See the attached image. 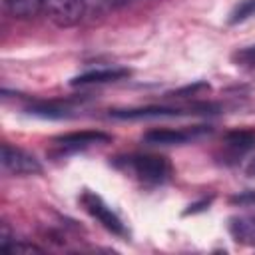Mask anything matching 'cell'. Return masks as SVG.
<instances>
[{
	"label": "cell",
	"instance_id": "6da1fadb",
	"mask_svg": "<svg viewBox=\"0 0 255 255\" xmlns=\"http://www.w3.org/2000/svg\"><path fill=\"white\" fill-rule=\"evenodd\" d=\"M116 165H124L126 171H129L133 177H137L145 185H159L165 183L171 175V165L163 155L153 153H135L128 155L122 161H116Z\"/></svg>",
	"mask_w": 255,
	"mask_h": 255
},
{
	"label": "cell",
	"instance_id": "7a4b0ae2",
	"mask_svg": "<svg viewBox=\"0 0 255 255\" xmlns=\"http://www.w3.org/2000/svg\"><path fill=\"white\" fill-rule=\"evenodd\" d=\"M219 108L215 104H189V106H143L128 110H112L110 116L116 120H147V118H173L185 114H215Z\"/></svg>",
	"mask_w": 255,
	"mask_h": 255
},
{
	"label": "cell",
	"instance_id": "3957f363",
	"mask_svg": "<svg viewBox=\"0 0 255 255\" xmlns=\"http://www.w3.org/2000/svg\"><path fill=\"white\" fill-rule=\"evenodd\" d=\"M213 131L211 126H191V128H155L143 133V141L149 145H183L195 141Z\"/></svg>",
	"mask_w": 255,
	"mask_h": 255
},
{
	"label": "cell",
	"instance_id": "277c9868",
	"mask_svg": "<svg viewBox=\"0 0 255 255\" xmlns=\"http://www.w3.org/2000/svg\"><path fill=\"white\" fill-rule=\"evenodd\" d=\"M40 8L60 28L76 26L88 10L84 0H40Z\"/></svg>",
	"mask_w": 255,
	"mask_h": 255
},
{
	"label": "cell",
	"instance_id": "5b68a950",
	"mask_svg": "<svg viewBox=\"0 0 255 255\" xmlns=\"http://www.w3.org/2000/svg\"><path fill=\"white\" fill-rule=\"evenodd\" d=\"M80 203H82V207H84L94 219H98V223H102V227H106L110 233H114V235H126V225L122 223V219L112 211V207H110L98 193H94V191H90V189L82 191Z\"/></svg>",
	"mask_w": 255,
	"mask_h": 255
},
{
	"label": "cell",
	"instance_id": "8992f818",
	"mask_svg": "<svg viewBox=\"0 0 255 255\" xmlns=\"http://www.w3.org/2000/svg\"><path fill=\"white\" fill-rule=\"evenodd\" d=\"M0 161L4 171L12 173V175H38L42 173V163L28 151L10 145V143H2L0 149Z\"/></svg>",
	"mask_w": 255,
	"mask_h": 255
},
{
	"label": "cell",
	"instance_id": "52a82bcc",
	"mask_svg": "<svg viewBox=\"0 0 255 255\" xmlns=\"http://www.w3.org/2000/svg\"><path fill=\"white\" fill-rule=\"evenodd\" d=\"M112 135L106 131H98V129H84V131H72V133H64L54 137V145L56 149L52 151L54 155H64V153H74L98 143H106L110 141Z\"/></svg>",
	"mask_w": 255,
	"mask_h": 255
},
{
	"label": "cell",
	"instance_id": "ba28073f",
	"mask_svg": "<svg viewBox=\"0 0 255 255\" xmlns=\"http://www.w3.org/2000/svg\"><path fill=\"white\" fill-rule=\"evenodd\" d=\"M223 157L229 163H235L239 157L255 149V129H231L223 135Z\"/></svg>",
	"mask_w": 255,
	"mask_h": 255
},
{
	"label": "cell",
	"instance_id": "9c48e42d",
	"mask_svg": "<svg viewBox=\"0 0 255 255\" xmlns=\"http://www.w3.org/2000/svg\"><path fill=\"white\" fill-rule=\"evenodd\" d=\"M28 114L46 118V120H64L74 112V100H50V102H34L26 108Z\"/></svg>",
	"mask_w": 255,
	"mask_h": 255
},
{
	"label": "cell",
	"instance_id": "30bf717a",
	"mask_svg": "<svg viewBox=\"0 0 255 255\" xmlns=\"http://www.w3.org/2000/svg\"><path fill=\"white\" fill-rule=\"evenodd\" d=\"M131 72L128 68H96L90 72H84L70 80V86H90V84H108L128 78Z\"/></svg>",
	"mask_w": 255,
	"mask_h": 255
},
{
	"label": "cell",
	"instance_id": "8fae6325",
	"mask_svg": "<svg viewBox=\"0 0 255 255\" xmlns=\"http://www.w3.org/2000/svg\"><path fill=\"white\" fill-rule=\"evenodd\" d=\"M227 229L231 237L241 245L255 247V215H235L229 217Z\"/></svg>",
	"mask_w": 255,
	"mask_h": 255
},
{
	"label": "cell",
	"instance_id": "7c38bea8",
	"mask_svg": "<svg viewBox=\"0 0 255 255\" xmlns=\"http://www.w3.org/2000/svg\"><path fill=\"white\" fill-rule=\"evenodd\" d=\"M2 4H4V10L18 20L34 18L42 10L40 0H2Z\"/></svg>",
	"mask_w": 255,
	"mask_h": 255
},
{
	"label": "cell",
	"instance_id": "4fadbf2b",
	"mask_svg": "<svg viewBox=\"0 0 255 255\" xmlns=\"http://www.w3.org/2000/svg\"><path fill=\"white\" fill-rule=\"evenodd\" d=\"M255 16V0H241L239 4H235V8L229 12L227 16V24L235 26V24H241L249 18Z\"/></svg>",
	"mask_w": 255,
	"mask_h": 255
},
{
	"label": "cell",
	"instance_id": "5bb4252c",
	"mask_svg": "<svg viewBox=\"0 0 255 255\" xmlns=\"http://www.w3.org/2000/svg\"><path fill=\"white\" fill-rule=\"evenodd\" d=\"M203 92H209V84L207 82H193V84H187L183 88H177L173 92L167 94V98H191V96H199Z\"/></svg>",
	"mask_w": 255,
	"mask_h": 255
},
{
	"label": "cell",
	"instance_id": "9a60e30c",
	"mask_svg": "<svg viewBox=\"0 0 255 255\" xmlns=\"http://www.w3.org/2000/svg\"><path fill=\"white\" fill-rule=\"evenodd\" d=\"M231 60L237 66H253L255 64V46H245V48L235 50L231 54Z\"/></svg>",
	"mask_w": 255,
	"mask_h": 255
},
{
	"label": "cell",
	"instance_id": "2e32d148",
	"mask_svg": "<svg viewBox=\"0 0 255 255\" xmlns=\"http://www.w3.org/2000/svg\"><path fill=\"white\" fill-rule=\"evenodd\" d=\"M4 251H8V253H44L42 247H38L34 243H28V241H16V239H12L4 247Z\"/></svg>",
	"mask_w": 255,
	"mask_h": 255
},
{
	"label": "cell",
	"instance_id": "e0dca14e",
	"mask_svg": "<svg viewBox=\"0 0 255 255\" xmlns=\"http://www.w3.org/2000/svg\"><path fill=\"white\" fill-rule=\"evenodd\" d=\"M231 203L247 205V207H255V191H245V193L233 195V197H231Z\"/></svg>",
	"mask_w": 255,
	"mask_h": 255
},
{
	"label": "cell",
	"instance_id": "ac0fdd59",
	"mask_svg": "<svg viewBox=\"0 0 255 255\" xmlns=\"http://www.w3.org/2000/svg\"><path fill=\"white\" fill-rule=\"evenodd\" d=\"M211 199L213 197H203L201 201H195V203H191L185 211H183V215H191V213H197V211H203V209H207L209 205H211Z\"/></svg>",
	"mask_w": 255,
	"mask_h": 255
},
{
	"label": "cell",
	"instance_id": "d6986e66",
	"mask_svg": "<svg viewBox=\"0 0 255 255\" xmlns=\"http://www.w3.org/2000/svg\"><path fill=\"white\" fill-rule=\"evenodd\" d=\"M245 173H247L249 177H255V159H251V163L245 167Z\"/></svg>",
	"mask_w": 255,
	"mask_h": 255
},
{
	"label": "cell",
	"instance_id": "ffe728a7",
	"mask_svg": "<svg viewBox=\"0 0 255 255\" xmlns=\"http://www.w3.org/2000/svg\"><path fill=\"white\" fill-rule=\"evenodd\" d=\"M84 2H86V8H90L94 2H96V4H102V2H106V0H84Z\"/></svg>",
	"mask_w": 255,
	"mask_h": 255
}]
</instances>
